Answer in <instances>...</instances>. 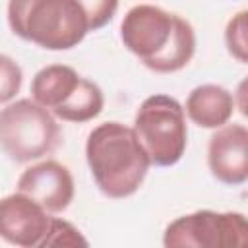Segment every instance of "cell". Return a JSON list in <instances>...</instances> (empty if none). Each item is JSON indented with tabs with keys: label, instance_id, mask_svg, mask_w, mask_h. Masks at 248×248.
Listing matches in <instances>:
<instances>
[{
	"label": "cell",
	"instance_id": "cell-8",
	"mask_svg": "<svg viewBox=\"0 0 248 248\" xmlns=\"http://www.w3.org/2000/svg\"><path fill=\"white\" fill-rule=\"evenodd\" d=\"M17 192L27 194L48 213H62L74 202L76 184L70 169L54 159L27 167L17 178Z\"/></svg>",
	"mask_w": 248,
	"mask_h": 248
},
{
	"label": "cell",
	"instance_id": "cell-12",
	"mask_svg": "<svg viewBox=\"0 0 248 248\" xmlns=\"http://www.w3.org/2000/svg\"><path fill=\"white\" fill-rule=\"evenodd\" d=\"M103 107H105V97H103L101 87L95 81L81 78L76 91L52 114L64 122L83 124V122L97 118L101 114Z\"/></svg>",
	"mask_w": 248,
	"mask_h": 248
},
{
	"label": "cell",
	"instance_id": "cell-16",
	"mask_svg": "<svg viewBox=\"0 0 248 248\" xmlns=\"http://www.w3.org/2000/svg\"><path fill=\"white\" fill-rule=\"evenodd\" d=\"M76 4L81 8L89 31L105 27L118 10V0H76Z\"/></svg>",
	"mask_w": 248,
	"mask_h": 248
},
{
	"label": "cell",
	"instance_id": "cell-3",
	"mask_svg": "<svg viewBox=\"0 0 248 248\" xmlns=\"http://www.w3.org/2000/svg\"><path fill=\"white\" fill-rule=\"evenodd\" d=\"M8 25L14 35L46 50H70L89 33L76 0H10Z\"/></svg>",
	"mask_w": 248,
	"mask_h": 248
},
{
	"label": "cell",
	"instance_id": "cell-2",
	"mask_svg": "<svg viewBox=\"0 0 248 248\" xmlns=\"http://www.w3.org/2000/svg\"><path fill=\"white\" fill-rule=\"evenodd\" d=\"M85 159L97 188L110 200L134 196L151 167L134 128L116 120L103 122L89 132Z\"/></svg>",
	"mask_w": 248,
	"mask_h": 248
},
{
	"label": "cell",
	"instance_id": "cell-10",
	"mask_svg": "<svg viewBox=\"0 0 248 248\" xmlns=\"http://www.w3.org/2000/svg\"><path fill=\"white\" fill-rule=\"evenodd\" d=\"M236 108L234 95L217 83H203L194 87L184 105V114L200 128H221L232 118Z\"/></svg>",
	"mask_w": 248,
	"mask_h": 248
},
{
	"label": "cell",
	"instance_id": "cell-11",
	"mask_svg": "<svg viewBox=\"0 0 248 248\" xmlns=\"http://www.w3.org/2000/svg\"><path fill=\"white\" fill-rule=\"evenodd\" d=\"M81 76L66 64H50L41 68L31 79V99L54 112L79 85Z\"/></svg>",
	"mask_w": 248,
	"mask_h": 248
},
{
	"label": "cell",
	"instance_id": "cell-15",
	"mask_svg": "<svg viewBox=\"0 0 248 248\" xmlns=\"http://www.w3.org/2000/svg\"><path fill=\"white\" fill-rule=\"evenodd\" d=\"M21 66L8 54L0 52V105L10 103L21 89Z\"/></svg>",
	"mask_w": 248,
	"mask_h": 248
},
{
	"label": "cell",
	"instance_id": "cell-9",
	"mask_svg": "<svg viewBox=\"0 0 248 248\" xmlns=\"http://www.w3.org/2000/svg\"><path fill=\"white\" fill-rule=\"evenodd\" d=\"M207 167L219 182L240 186L248 180V130L244 124L215 128L207 143Z\"/></svg>",
	"mask_w": 248,
	"mask_h": 248
},
{
	"label": "cell",
	"instance_id": "cell-4",
	"mask_svg": "<svg viewBox=\"0 0 248 248\" xmlns=\"http://www.w3.org/2000/svg\"><path fill=\"white\" fill-rule=\"evenodd\" d=\"M60 143L56 116L33 99H16L0 108V147L16 163L50 155Z\"/></svg>",
	"mask_w": 248,
	"mask_h": 248
},
{
	"label": "cell",
	"instance_id": "cell-14",
	"mask_svg": "<svg viewBox=\"0 0 248 248\" xmlns=\"http://www.w3.org/2000/svg\"><path fill=\"white\" fill-rule=\"evenodd\" d=\"M225 45L232 58L240 64L248 60V39H246V10L234 14L225 27Z\"/></svg>",
	"mask_w": 248,
	"mask_h": 248
},
{
	"label": "cell",
	"instance_id": "cell-6",
	"mask_svg": "<svg viewBox=\"0 0 248 248\" xmlns=\"http://www.w3.org/2000/svg\"><path fill=\"white\" fill-rule=\"evenodd\" d=\"M248 221L238 211L198 209L170 221L163 232L167 248H236L244 246Z\"/></svg>",
	"mask_w": 248,
	"mask_h": 248
},
{
	"label": "cell",
	"instance_id": "cell-1",
	"mask_svg": "<svg viewBox=\"0 0 248 248\" xmlns=\"http://www.w3.org/2000/svg\"><path fill=\"white\" fill-rule=\"evenodd\" d=\"M124 46L155 74L188 66L196 52V31L188 19L153 4L130 8L120 23Z\"/></svg>",
	"mask_w": 248,
	"mask_h": 248
},
{
	"label": "cell",
	"instance_id": "cell-13",
	"mask_svg": "<svg viewBox=\"0 0 248 248\" xmlns=\"http://www.w3.org/2000/svg\"><path fill=\"white\" fill-rule=\"evenodd\" d=\"M87 238L81 234L78 227L60 217H50L48 231L41 242V246H87Z\"/></svg>",
	"mask_w": 248,
	"mask_h": 248
},
{
	"label": "cell",
	"instance_id": "cell-5",
	"mask_svg": "<svg viewBox=\"0 0 248 248\" xmlns=\"http://www.w3.org/2000/svg\"><path fill=\"white\" fill-rule=\"evenodd\" d=\"M134 132L155 167L176 165L188 145L184 107L170 95L155 93L141 101L134 116Z\"/></svg>",
	"mask_w": 248,
	"mask_h": 248
},
{
	"label": "cell",
	"instance_id": "cell-7",
	"mask_svg": "<svg viewBox=\"0 0 248 248\" xmlns=\"http://www.w3.org/2000/svg\"><path fill=\"white\" fill-rule=\"evenodd\" d=\"M50 225V213L23 192L0 198V238L12 246H41Z\"/></svg>",
	"mask_w": 248,
	"mask_h": 248
}]
</instances>
